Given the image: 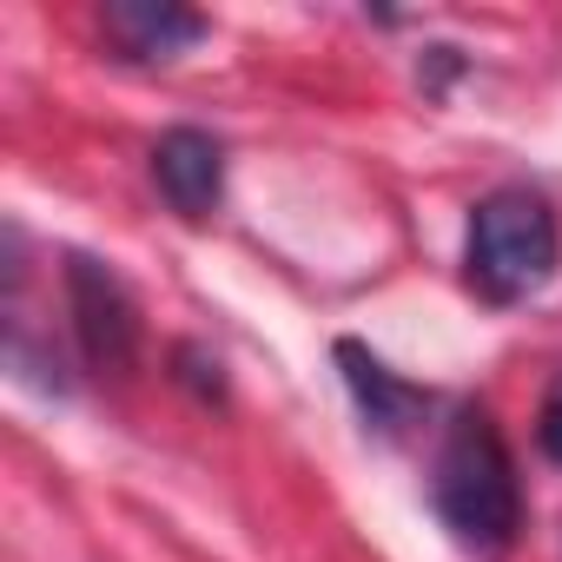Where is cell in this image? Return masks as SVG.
Listing matches in <instances>:
<instances>
[{"instance_id":"4","label":"cell","mask_w":562,"mask_h":562,"mask_svg":"<svg viewBox=\"0 0 562 562\" xmlns=\"http://www.w3.org/2000/svg\"><path fill=\"white\" fill-rule=\"evenodd\" d=\"M153 186L179 218H212L225 199V146L199 126H172L153 146Z\"/></svg>"},{"instance_id":"6","label":"cell","mask_w":562,"mask_h":562,"mask_svg":"<svg viewBox=\"0 0 562 562\" xmlns=\"http://www.w3.org/2000/svg\"><path fill=\"white\" fill-rule=\"evenodd\" d=\"M338 371H345V384H351V397H358V417H364V430H378V437H411L417 430V417L430 411V391H417V384H404L384 358H371L358 338H338Z\"/></svg>"},{"instance_id":"5","label":"cell","mask_w":562,"mask_h":562,"mask_svg":"<svg viewBox=\"0 0 562 562\" xmlns=\"http://www.w3.org/2000/svg\"><path fill=\"white\" fill-rule=\"evenodd\" d=\"M100 34L120 47V60L159 67V60H179L186 47H199L212 34V21L179 8V0H106Z\"/></svg>"},{"instance_id":"3","label":"cell","mask_w":562,"mask_h":562,"mask_svg":"<svg viewBox=\"0 0 562 562\" xmlns=\"http://www.w3.org/2000/svg\"><path fill=\"white\" fill-rule=\"evenodd\" d=\"M67 312H74L80 358H87L100 378H133V371H139L146 325H139L133 285H126L113 265H100V258H87V251L67 258Z\"/></svg>"},{"instance_id":"7","label":"cell","mask_w":562,"mask_h":562,"mask_svg":"<svg viewBox=\"0 0 562 562\" xmlns=\"http://www.w3.org/2000/svg\"><path fill=\"white\" fill-rule=\"evenodd\" d=\"M536 443H542V457H549V463H562V371H555V378H549V391H542Z\"/></svg>"},{"instance_id":"1","label":"cell","mask_w":562,"mask_h":562,"mask_svg":"<svg viewBox=\"0 0 562 562\" xmlns=\"http://www.w3.org/2000/svg\"><path fill=\"white\" fill-rule=\"evenodd\" d=\"M430 509L470 555H503L522 529V483L516 457L483 404H463L443 424L437 463H430Z\"/></svg>"},{"instance_id":"2","label":"cell","mask_w":562,"mask_h":562,"mask_svg":"<svg viewBox=\"0 0 562 562\" xmlns=\"http://www.w3.org/2000/svg\"><path fill=\"white\" fill-rule=\"evenodd\" d=\"M562 265V225L555 205L529 186H496L490 199H476L470 212V245H463V271L470 292L483 305H522L536 299Z\"/></svg>"},{"instance_id":"8","label":"cell","mask_w":562,"mask_h":562,"mask_svg":"<svg viewBox=\"0 0 562 562\" xmlns=\"http://www.w3.org/2000/svg\"><path fill=\"white\" fill-rule=\"evenodd\" d=\"M172 364H179V378H186V384H192L199 397H225V378H218V358H205L199 345H179V358H172Z\"/></svg>"}]
</instances>
